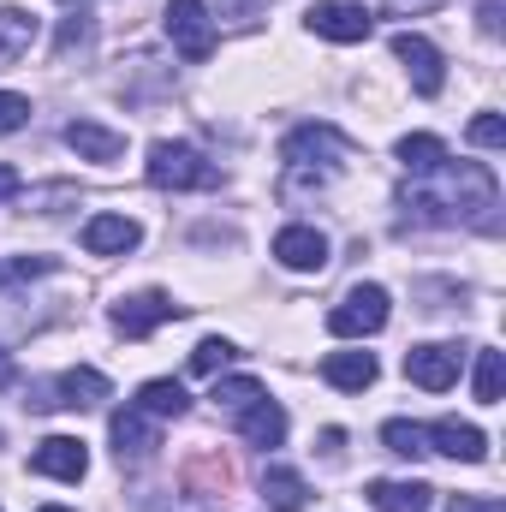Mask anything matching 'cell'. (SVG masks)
Returning a JSON list of instances; mask_svg holds the SVG:
<instances>
[{
	"label": "cell",
	"instance_id": "cell-34",
	"mask_svg": "<svg viewBox=\"0 0 506 512\" xmlns=\"http://www.w3.org/2000/svg\"><path fill=\"white\" fill-rule=\"evenodd\" d=\"M18 185H24V179H18V167H6V161H0V203H6V197H18Z\"/></svg>",
	"mask_w": 506,
	"mask_h": 512
},
{
	"label": "cell",
	"instance_id": "cell-10",
	"mask_svg": "<svg viewBox=\"0 0 506 512\" xmlns=\"http://www.w3.org/2000/svg\"><path fill=\"white\" fill-rule=\"evenodd\" d=\"M459 346H411L405 352V376L417 387H429V393H447V387L459 382Z\"/></svg>",
	"mask_w": 506,
	"mask_h": 512
},
{
	"label": "cell",
	"instance_id": "cell-7",
	"mask_svg": "<svg viewBox=\"0 0 506 512\" xmlns=\"http://www.w3.org/2000/svg\"><path fill=\"white\" fill-rule=\"evenodd\" d=\"M393 60H399L405 72H411L417 96H441L447 72H441V48H435L429 36H411V30H399V36H393Z\"/></svg>",
	"mask_w": 506,
	"mask_h": 512
},
{
	"label": "cell",
	"instance_id": "cell-23",
	"mask_svg": "<svg viewBox=\"0 0 506 512\" xmlns=\"http://www.w3.org/2000/svg\"><path fill=\"white\" fill-rule=\"evenodd\" d=\"M441 161H447V143H441V137H429V131L399 137V167H405V173H417V179H423V173H435Z\"/></svg>",
	"mask_w": 506,
	"mask_h": 512
},
{
	"label": "cell",
	"instance_id": "cell-27",
	"mask_svg": "<svg viewBox=\"0 0 506 512\" xmlns=\"http://www.w3.org/2000/svg\"><path fill=\"white\" fill-rule=\"evenodd\" d=\"M36 274H54V256H6L0 262V292L18 286V280H36Z\"/></svg>",
	"mask_w": 506,
	"mask_h": 512
},
{
	"label": "cell",
	"instance_id": "cell-37",
	"mask_svg": "<svg viewBox=\"0 0 506 512\" xmlns=\"http://www.w3.org/2000/svg\"><path fill=\"white\" fill-rule=\"evenodd\" d=\"M36 512H72V507H36Z\"/></svg>",
	"mask_w": 506,
	"mask_h": 512
},
{
	"label": "cell",
	"instance_id": "cell-15",
	"mask_svg": "<svg viewBox=\"0 0 506 512\" xmlns=\"http://www.w3.org/2000/svg\"><path fill=\"white\" fill-rule=\"evenodd\" d=\"M108 429H114V453H120V459H131V465L155 453V423H149V411H137V405H120Z\"/></svg>",
	"mask_w": 506,
	"mask_h": 512
},
{
	"label": "cell",
	"instance_id": "cell-1",
	"mask_svg": "<svg viewBox=\"0 0 506 512\" xmlns=\"http://www.w3.org/2000/svg\"><path fill=\"white\" fill-rule=\"evenodd\" d=\"M429 185H411L399 203H405V215L411 221H423V227H459V221H471V227H495V209H501V185H495V173L483 167V161H441L435 173H423Z\"/></svg>",
	"mask_w": 506,
	"mask_h": 512
},
{
	"label": "cell",
	"instance_id": "cell-13",
	"mask_svg": "<svg viewBox=\"0 0 506 512\" xmlns=\"http://www.w3.org/2000/svg\"><path fill=\"white\" fill-rule=\"evenodd\" d=\"M274 262H280V268H298V274L328 268V239H322L316 227H280V233H274Z\"/></svg>",
	"mask_w": 506,
	"mask_h": 512
},
{
	"label": "cell",
	"instance_id": "cell-8",
	"mask_svg": "<svg viewBox=\"0 0 506 512\" xmlns=\"http://www.w3.org/2000/svg\"><path fill=\"white\" fill-rule=\"evenodd\" d=\"M328 155H352V137H340L334 126H298L280 143V161H286L292 173H304V167H316V161H328Z\"/></svg>",
	"mask_w": 506,
	"mask_h": 512
},
{
	"label": "cell",
	"instance_id": "cell-19",
	"mask_svg": "<svg viewBox=\"0 0 506 512\" xmlns=\"http://www.w3.org/2000/svg\"><path fill=\"white\" fill-rule=\"evenodd\" d=\"M322 382L346 387V393H364V387L376 382V358L370 352H328L322 358Z\"/></svg>",
	"mask_w": 506,
	"mask_h": 512
},
{
	"label": "cell",
	"instance_id": "cell-2",
	"mask_svg": "<svg viewBox=\"0 0 506 512\" xmlns=\"http://www.w3.org/2000/svg\"><path fill=\"white\" fill-rule=\"evenodd\" d=\"M143 173H149L155 191H215V185H221V167H215L203 149L167 143V137L149 149V167H143Z\"/></svg>",
	"mask_w": 506,
	"mask_h": 512
},
{
	"label": "cell",
	"instance_id": "cell-6",
	"mask_svg": "<svg viewBox=\"0 0 506 512\" xmlns=\"http://www.w3.org/2000/svg\"><path fill=\"white\" fill-rule=\"evenodd\" d=\"M173 316H185V304H173L167 292H137V298H120L114 304V328L126 334V340H149L161 322H173Z\"/></svg>",
	"mask_w": 506,
	"mask_h": 512
},
{
	"label": "cell",
	"instance_id": "cell-26",
	"mask_svg": "<svg viewBox=\"0 0 506 512\" xmlns=\"http://www.w3.org/2000/svg\"><path fill=\"white\" fill-rule=\"evenodd\" d=\"M233 358H239V346H233V340H203V346L191 352V376H221Z\"/></svg>",
	"mask_w": 506,
	"mask_h": 512
},
{
	"label": "cell",
	"instance_id": "cell-33",
	"mask_svg": "<svg viewBox=\"0 0 506 512\" xmlns=\"http://www.w3.org/2000/svg\"><path fill=\"white\" fill-rule=\"evenodd\" d=\"M78 42H90V18H84V12H72L66 30H60V48H78Z\"/></svg>",
	"mask_w": 506,
	"mask_h": 512
},
{
	"label": "cell",
	"instance_id": "cell-36",
	"mask_svg": "<svg viewBox=\"0 0 506 512\" xmlns=\"http://www.w3.org/2000/svg\"><path fill=\"white\" fill-rule=\"evenodd\" d=\"M18 382V364H12V352H0V387Z\"/></svg>",
	"mask_w": 506,
	"mask_h": 512
},
{
	"label": "cell",
	"instance_id": "cell-31",
	"mask_svg": "<svg viewBox=\"0 0 506 512\" xmlns=\"http://www.w3.org/2000/svg\"><path fill=\"white\" fill-rule=\"evenodd\" d=\"M471 143L501 149V143H506V120H501V114H477V120H471Z\"/></svg>",
	"mask_w": 506,
	"mask_h": 512
},
{
	"label": "cell",
	"instance_id": "cell-22",
	"mask_svg": "<svg viewBox=\"0 0 506 512\" xmlns=\"http://www.w3.org/2000/svg\"><path fill=\"white\" fill-rule=\"evenodd\" d=\"M30 42H36V18H30V12H18V6H0V66L24 60V54H30Z\"/></svg>",
	"mask_w": 506,
	"mask_h": 512
},
{
	"label": "cell",
	"instance_id": "cell-18",
	"mask_svg": "<svg viewBox=\"0 0 506 512\" xmlns=\"http://www.w3.org/2000/svg\"><path fill=\"white\" fill-rule=\"evenodd\" d=\"M364 495H370L376 512H429L435 507V489L417 483V477H405V483H387V477H381V483H370Z\"/></svg>",
	"mask_w": 506,
	"mask_h": 512
},
{
	"label": "cell",
	"instance_id": "cell-25",
	"mask_svg": "<svg viewBox=\"0 0 506 512\" xmlns=\"http://www.w3.org/2000/svg\"><path fill=\"white\" fill-rule=\"evenodd\" d=\"M501 387H506V358L501 352H477V399L501 405Z\"/></svg>",
	"mask_w": 506,
	"mask_h": 512
},
{
	"label": "cell",
	"instance_id": "cell-28",
	"mask_svg": "<svg viewBox=\"0 0 506 512\" xmlns=\"http://www.w3.org/2000/svg\"><path fill=\"white\" fill-rule=\"evenodd\" d=\"M262 399V382L256 376H233V382H215V405H227V411H239V405H251Z\"/></svg>",
	"mask_w": 506,
	"mask_h": 512
},
{
	"label": "cell",
	"instance_id": "cell-24",
	"mask_svg": "<svg viewBox=\"0 0 506 512\" xmlns=\"http://www.w3.org/2000/svg\"><path fill=\"white\" fill-rule=\"evenodd\" d=\"M381 441H387V453H399V459H417V453H429V441H423V423H405V417L381 423Z\"/></svg>",
	"mask_w": 506,
	"mask_h": 512
},
{
	"label": "cell",
	"instance_id": "cell-9",
	"mask_svg": "<svg viewBox=\"0 0 506 512\" xmlns=\"http://www.w3.org/2000/svg\"><path fill=\"white\" fill-rule=\"evenodd\" d=\"M30 471L60 477V483H78V477L90 471V453H84V441H78V435H48V441H36Z\"/></svg>",
	"mask_w": 506,
	"mask_h": 512
},
{
	"label": "cell",
	"instance_id": "cell-21",
	"mask_svg": "<svg viewBox=\"0 0 506 512\" xmlns=\"http://www.w3.org/2000/svg\"><path fill=\"white\" fill-rule=\"evenodd\" d=\"M262 501H268L274 512H304V501H310V483H304L298 471L274 465V471H262Z\"/></svg>",
	"mask_w": 506,
	"mask_h": 512
},
{
	"label": "cell",
	"instance_id": "cell-4",
	"mask_svg": "<svg viewBox=\"0 0 506 512\" xmlns=\"http://www.w3.org/2000/svg\"><path fill=\"white\" fill-rule=\"evenodd\" d=\"M167 42L185 54V60H209L215 54V18H209V0H167Z\"/></svg>",
	"mask_w": 506,
	"mask_h": 512
},
{
	"label": "cell",
	"instance_id": "cell-30",
	"mask_svg": "<svg viewBox=\"0 0 506 512\" xmlns=\"http://www.w3.org/2000/svg\"><path fill=\"white\" fill-rule=\"evenodd\" d=\"M18 126H30V102H24V96H12V90H0V137H6V131H18Z\"/></svg>",
	"mask_w": 506,
	"mask_h": 512
},
{
	"label": "cell",
	"instance_id": "cell-12",
	"mask_svg": "<svg viewBox=\"0 0 506 512\" xmlns=\"http://www.w3.org/2000/svg\"><path fill=\"white\" fill-rule=\"evenodd\" d=\"M423 441H435L429 453H447V459H465V465L489 459V435H483L477 423H459V417H441V423H429V429H423Z\"/></svg>",
	"mask_w": 506,
	"mask_h": 512
},
{
	"label": "cell",
	"instance_id": "cell-35",
	"mask_svg": "<svg viewBox=\"0 0 506 512\" xmlns=\"http://www.w3.org/2000/svg\"><path fill=\"white\" fill-rule=\"evenodd\" d=\"M483 30H489V36L501 30V0H483Z\"/></svg>",
	"mask_w": 506,
	"mask_h": 512
},
{
	"label": "cell",
	"instance_id": "cell-20",
	"mask_svg": "<svg viewBox=\"0 0 506 512\" xmlns=\"http://www.w3.org/2000/svg\"><path fill=\"white\" fill-rule=\"evenodd\" d=\"M137 411H149V417H185L191 411V393L173 382V376H155V382L137 387V399H131Z\"/></svg>",
	"mask_w": 506,
	"mask_h": 512
},
{
	"label": "cell",
	"instance_id": "cell-11",
	"mask_svg": "<svg viewBox=\"0 0 506 512\" xmlns=\"http://www.w3.org/2000/svg\"><path fill=\"white\" fill-rule=\"evenodd\" d=\"M304 24H310L316 36H328V42H364V36H370L364 6H346V0H316V6L304 12Z\"/></svg>",
	"mask_w": 506,
	"mask_h": 512
},
{
	"label": "cell",
	"instance_id": "cell-5",
	"mask_svg": "<svg viewBox=\"0 0 506 512\" xmlns=\"http://www.w3.org/2000/svg\"><path fill=\"white\" fill-rule=\"evenodd\" d=\"M108 393H114V387H108V376H102V370H84V364H78V370L54 376L48 387H36V393H30V405H36V411H54V405L84 411V405H102Z\"/></svg>",
	"mask_w": 506,
	"mask_h": 512
},
{
	"label": "cell",
	"instance_id": "cell-29",
	"mask_svg": "<svg viewBox=\"0 0 506 512\" xmlns=\"http://www.w3.org/2000/svg\"><path fill=\"white\" fill-rule=\"evenodd\" d=\"M364 12H381V18H417V12H435L441 0H358Z\"/></svg>",
	"mask_w": 506,
	"mask_h": 512
},
{
	"label": "cell",
	"instance_id": "cell-17",
	"mask_svg": "<svg viewBox=\"0 0 506 512\" xmlns=\"http://www.w3.org/2000/svg\"><path fill=\"white\" fill-rule=\"evenodd\" d=\"M239 435H245L251 447H280V441H286V411L262 393L251 405H239Z\"/></svg>",
	"mask_w": 506,
	"mask_h": 512
},
{
	"label": "cell",
	"instance_id": "cell-32",
	"mask_svg": "<svg viewBox=\"0 0 506 512\" xmlns=\"http://www.w3.org/2000/svg\"><path fill=\"white\" fill-rule=\"evenodd\" d=\"M262 6H268V0H221V18H227V24H256Z\"/></svg>",
	"mask_w": 506,
	"mask_h": 512
},
{
	"label": "cell",
	"instance_id": "cell-3",
	"mask_svg": "<svg viewBox=\"0 0 506 512\" xmlns=\"http://www.w3.org/2000/svg\"><path fill=\"white\" fill-rule=\"evenodd\" d=\"M387 328V286H352L334 310H328V334L340 340H364Z\"/></svg>",
	"mask_w": 506,
	"mask_h": 512
},
{
	"label": "cell",
	"instance_id": "cell-16",
	"mask_svg": "<svg viewBox=\"0 0 506 512\" xmlns=\"http://www.w3.org/2000/svg\"><path fill=\"white\" fill-rule=\"evenodd\" d=\"M66 149H78V161H120L126 155V131H108L96 120H72L66 126Z\"/></svg>",
	"mask_w": 506,
	"mask_h": 512
},
{
	"label": "cell",
	"instance_id": "cell-14",
	"mask_svg": "<svg viewBox=\"0 0 506 512\" xmlns=\"http://www.w3.org/2000/svg\"><path fill=\"white\" fill-rule=\"evenodd\" d=\"M137 239H143V227L131 215H90L84 221V251L90 256H126L137 251Z\"/></svg>",
	"mask_w": 506,
	"mask_h": 512
}]
</instances>
